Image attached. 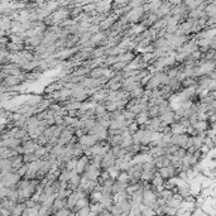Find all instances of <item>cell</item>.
I'll return each mask as SVG.
<instances>
[{
  "mask_svg": "<svg viewBox=\"0 0 216 216\" xmlns=\"http://www.w3.org/2000/svg\"><path fill=\"white\" fill-rule=\"evenodd\" d=\"M86 162H87V158H86V157H82V158L76 163V168H75L76 172H78V173L84 172L85 171V167H86Z\"/></svg>",
  "mask_w": 216,
  "mask_h": 216,
  "instance_id": "cell-1",
  "label": "cell"
},
{
  "mask_svg": "<svg viewBox=\"0 0 216 216\" xmlns=\"http://www.w3.org/2000/svg\"><path fill=\"white\" fill-rule=\"evenodd\" d=\"M158 111H159V108L155 106V108H153V109L150 110V115H152V116H155V114L158 113Z\"/></svg>",
  "mask_w": 216,
  "mask_h": 216,
  "instance_id": "cell-5",
  "label": "cell"
},
{
  "mask_svg": "<svg viewBox=\"0 0 216 216\" xmlns=\"http://www.w3.org/2000/svg\"><path fill=\"white\" fill-rule=\"evenodd\" d=\"M56 214H58V215H66V214H70V211H67V210H60V211H56Z\"/></svg>",
  "mask_w": 216,
  "mask_h": 216,
  "instance_id": "cell-6",
  "label": "cell"
},
{
  "mask_svg": "<svg viewBox=\"0 0 216 216\" xmlns=\"http://www.w3.org/2000/svg\"><path fill=\"white\" fill-rule=\"evenodd\" d=\"M136 128H138V126H136V123H135V124H131V125L129 126V130H130V131H135Z\"/></svg>",
  "mask_w": 216,
  "mask_h": 216,
  "instance_id": "cell-7",
  "label": "cell"
},
{
  "mask_svg": "<svg viewBox=\"0 0 216 216\" xmlns=\"http://www.w3.org/2000/svg\"><path fill=\"white\" fill-rule=\"evenodd\" d=\"M117 181H120V182H126L129 180V174L126 172H123V173H119V176L116 177Z\"/></svg>",
  "mask_w": 216,
  "mask_h": 216,
  "instance_id": "cell-3",
  "label": "cell"
},
{
  "mask_svg": "<svg viewBox=\"0 0 216 216\" xmlns=\"http://www.w3.org/2000/svg\"><path fill=\"white\" fill-rule=\"evenodd\" d=\"M77 214H78V215H87V214H90V207L86 205V206L81 207L80 211H77Z\"/></svg>",
  "mask_w": 216,
  "mask_h": 216,
  "instance_id": "cell-4",
  "label": "cell"
},
{
  "mask_svg": "<svg viewBox=\"0 0 216 216\" xmlns=\"http://www.w3.org/2000/svg\"><path fill=\"white\" fill-rule=\"evenodd\" d=\"M70 139H72V135L68 130H65L62 134H61V139L58 142V144H63V143H67Z\"/></svg>",
  "mask_w": 216,
  "mask_h": 216,
  "instance_id": "cell-2",
  "label": "cell"
}]
</instances>
